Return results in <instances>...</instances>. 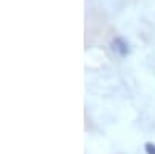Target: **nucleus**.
<instances>
[{"label": "nucleus", "instance_id": "f257e3e1", "mask_svg": "<svg viewBox=\"0 0 155 154\" xmlns=\"http://www.w3.org/2000/svg\"><path fill=\"white\" fill-rule=\"evenodd\" d=\"M110 47H112V50L115 51V53L118 56H121V58H126L129 53H130V45H129V42L123 36L113 37L112 42H110Z\"/></svg>", "mask_w": 155, "mask_h": 154}, {"label": "nucleus", "instance_id": "f03ea898", "mask_svg": "<svg viewBox=\"0 0 155 154\" xmlns=\"http://www.w3.org/2000/svg\"><path fill=\"white\" fill-rule=\"evenodd\" d=\"M144 149H146V154H155V143L153 142H146Z\"/></svg>", "mask_w": 155, "mask_h": 154}]
</instances>
